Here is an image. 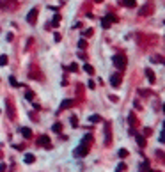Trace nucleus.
Returning <instances> with one entry per match:
<instances>
[{"mask_svg": "<svg viewBox=\"0 0 165 172\" xmlns=\"http://www.w3.org/2000/svg\"><path fill=\"white\" fill-rule=\"evenodd\" d=\"M114 62H115V66L119 68V69H123V68L126 66V59H124L123 55H115V57H114Z\"/></svg>", "mask_w": 165, "mask_h": 172, "instance_id": "1", "label": "nucleus"}, {"mask_svg": "<svg viewBox=\"0 0 165 172\" xmlns=\"http://www.w3.org/2000/svg\"><path fill=\"white\" fill-rule=\"evenodd\" d=\"M36 16H37V9H32V11L29 13V16H27V21H29V23H34V21H36Z\"/></svg>", "mask_w": 165, "mask_h": 172, "instance_id": "2", "label": "nucleus"}, {"mask_svg": "<svg viewBox=\"0 0 165 172\" xmlns=\"http://www.w3.org/2000/svg\"><path fill=\"white\" fill-rule=\"evenodd\" d=\"M123 4H124L126 7H133V6H135V0H123Z\"/></svg>", "mask_w": 165, "mask_h": 172, "instance_id": "3", "label": "nucleus"}, {"mask_svg": "<svg viewBox=\"0 0 165 172\" xmlns=\"http://www.w3.org/2000/svg\"><path fill=\"white\" fill-rule=\"evenodd\" d=\"M112 85H115V87H117V85H119V76H112Z\"/></svg>", "mask_w": 165, "mask_h": 172, "instance_id": "4", "label": "nucleus"}, {"mask_svg": "<svg viewBox=\"0 0 165 172\" xmlns=\"http://www.w3.org/2000/svg\"><path fill=\"white\" fill-rule=\"evenodd\" d=\"M0 64H2V66H6V64H7V57H6V55L0 57Z\"/></svg>", "mask_w": 165, "mask_h": 172, "instance_id": "5", "label": "nucleus"}, {"mask_svg": "<svg viewBox=\"0 0 165 172\" xmlns=\"http://www.w3.org/2000/svg\"><path fill=\"white\" fill-rule=\"evenodd\" d=\"M149 9H151L149 6H146V7H142V11H140V14H147V13H149Z\"/></svg>", "mask_w": 165, "mask_h": 172, "instance_id": "6", "label": "nucleus"}, {"mask_svg": "<svg viewBox=\"0 0 165 172\" xmlns=\"http://www.w3.org/2000/svg\"><path fill=\"white\" fill-rule=\"evenodd\" d=\"M21 133L25 135V137H30V130H27V128H25V130H21Z\"/></svg>", "mask_w": 165, "mask_h": 172, "instance_id": "7", "label": "nucleus"}, {"mask_svg": "<svg viewBox=\"0 0 165 172\" xmlns=\"http://www.w3.org/2000/svg\"><path fill=\"white\" fill-rule=\"evenodd\" d=\"M108 25H110V20L105 18V20H103V27H108Z\"/></svg>", "mask_w": 165, "mask_h": 172, "instance_id": "8", "label": "nucleus"}, {"mask_svg": "<svg viewBox=\"0 0 165 172\" xmlns=\"http://www.w3.org/2000/svg\"><path fill=\"white\" fill-rule=\"evenodd\" d=\"M7 6V0H0V7H6Z\"/></svg>", "mask_w": 165, "mask_h": 172, "instance_id": "9", "label": "nucleus"}, {"mask_svg": "<svg viewBox=\"0 0 165 172\" xmlns=\"http://www.w3.org/2000/svg\"><path fill=\"white\" fill-rule=\"evenodd\" d=\"M32 160H34V156H30V155H29V156H25V162H29V163H30Z\"/></svg>", "mask_w": 165, "mask_h": 172, "instance_id": "10", "label": "nucleus"}, {"mask_svg": "<svg viewBox=\"0 0 165 172\" xmlns=\"http://www.w3.org/2000/svg\"><path fill=\"white\" fill-rule=\"evenodd\" d=\"M96 2H101V0H96Z\"/></svg>", "mask_w": 165, "mask_h": 172, "instance_id": "11", "label": "nucleus"}]
</instances>
